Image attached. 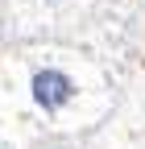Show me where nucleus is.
<instances>
[{"label":"nucleus","instance_id":"1","mask_svg":"<svg viewBox=\"0 0 145 149\" xmlns=\"http://www.w3.org/2000/svg\"><path fill=\"white\" fill-rule=\"evenodd\" d=\"M29 95H33V104H38L46 116H62V112L75 104L79 87H75V79H70L62 66H42V70H33Z\"/></svg>","mask_w":145,"mask_h":149}]
</instances>
